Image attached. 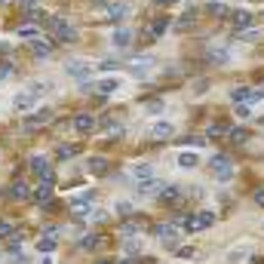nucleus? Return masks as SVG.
<instances>
[{"label": "nucleus", "mask_w": 264, "mask_h": 264, "mask_svg": "<svg viewBox=\"0 0 264 264\" xmlns=\"http://www.w3.org/2000/svg\"><path fill=\"white\" fill-rule=\"evenodd\" d=\"M31 52H34L37 59H49V56H52V43L37 37V40H31Z\"/></svg>", "instance_id": "obj_17"}, {"label": "nucleus", "mask_w": 264, "mask_h": 264, "mask_svg": "<svg viewBox=\"0 0 264 264\" xmlns=\"http://www.w3.org/2000/svg\"><path fill=\"white\" fill-rule=\"evenodd\" d=\"M114 209H117L123 218H126V215H132V203H129V200H117V206H114Z\"/></svg>", "instance_id": "obj_34"}, {"label": "nucleus", "mask_w": 264, "mask_h": 264, "mask_svg": "<svg viewBox=\"0 0 264 264\" xmlns=\"http://www.w3.org/2000/svg\"><path fill=\"white\" fill-rule=\"evenodd\" d=\"M181 144H184V147H187V144H191V147H200L203 138H200V135H187V138H181Z\"/></svg>", "instance_id": "obj_42"}, {"label": "nucleus", "mask_w": 264, "mask_h": 264, "mask_svg": "<svg viewBox=\"0 0 264 264\" xmlns=\"http://www.w3.org/2000/svg\"><path fill=\"white\" fill-rule=\"evenodd\" d=\"M10 74H13V65H4V68H0V80H7Z\"/></svg>", "instance_id": "obj_49"}, {"label": "nucleus", "mask_w": 264, "mask_h": 264, "mask_svg": "<svg viewBox=\"0 0 264 264\" xmlns=\"http://www.w3.org/2000/svg\"><path fill=\"white\" fill-rule=\"evenodd\" d=\"M74 129H77L80 135H92L95 132V126H98V120L92 117V114H77V117H74V123H71Z\"/></svg>", "instance_id": "obj_5"}, {"label": "nucleus", "mask_w": 264, "mask_h": 264, "mask_svg": "<svg viewBox=\"0 0 264 264\" xmlns=\"http://www.w3.org/2000/svg\"><path fill=\"white\" fill-rule=\"evenodd\" d=\"M252 200H255V206H264V191H255V197H252Z\"/></svg>", "instance_id": "obj_50"}, {"label": "nucleus", "mask_w": 264, "mask_h": 264, "mask_svg": "<svg viewBox=\"0 0 264 264\" xmlns=\"http://www.w3.org/2000/svg\"><path fill=\"white\" fill-rule=\"evenodd\" d=\"M52 28H56V37H59L62 43H74V40H77V31H74L68 22H59V19H56V25H52Z\"/></svg>", "instance_id": "obj_12"}, {"label": "nucleus", "mask_w": 264, "mask_h": 264, "mask_svg": "<svg viewBox=\"0 0 264 264\" xmlns=\"http://www.w3.org/2000/svg\"><path fill=\"white\" fill-rule=\"evenodd\" d=\"M65 74L68 77H74V80H89V74H92V68H89V62H80V59H68L65 62Z\"/></svg>", "instance_id": "obj_3"}, {"label": "nucleus", "mask_w": 264, "mask_h": 264, "mask_svg": "<svg viewBox=\"0 0 264 264\" xmlns=\"http://www.w3.org/2000/svg\"><path fill=\"white\" fill-rule=\"evenodd\" d=\"M123 16H126V7H120V4L108 10V19H123Z\"/></svg>", "instance_id": "obj_39"}, {"label": "nucleus", "mask_w": 264, "mask_h": 264, "mask_svg": "<svg viewBox=\"0 0 264 264\" xmlns=\"http://www.w3.org/2000/svg\"><path fill=\"white\" fill-rule=\"evenodd\" d=\"M74 154H77V147H74V144H59V147H56V157H59V160H71Z\"/></svg>", "instance_id": "obj_31"}, {"label": "nucleus", "mask_w": 264, "mask_h": 264, "mask_svg": "<svg viewBox=\"0 0 264 264\" xmlns=\"http://www.w3.org/2000/svg\"><path fill=\"white\" fill-rule=\"evenodd\" d=\"M231 101H237V104H246V101H258V92L255 89H249V86H234L231 89Z\"/></svg>", "instance_id": "obj_10"}, {"label": "nucleus", "mask_w": 264, "mask_h": 264, "mask_svg": "<svg viewBox=\"0 0 264 264\" xmlns=\"http://www.w3.org/2000/svg\"><path fill=\"white\" fill-rule=\"evenodd\" d=\"M98 243H101L98 234H86V237H80V249H95Z\"/></svg>", "instance_id": "obj_32"}, {"label": "nucleus", "mask_w": 264, "mask_h": 264, "mask_svg": "<svg viewBox=\"0 0 264 264\" xmlns=\"http://www.w3.org/2000/svg\"><path fill=\"white\" fill-rule=\"evenodd\" d=\"M206 13H209V16H224V4H218V0H215V4L206 7Z\"/></svg>", "instance_id": "obj_40"}, {"label": "nucleus", "mask_w": 264, "mask_h": 264, "mask_svg": "<svg viewBox=\"0 0 264 264\" xmlns=\"http://www.w3.org/2000/svg\"><path fill=\"white\" fill-rule=\"evenodd\" d=\"M255 92H258V98H264V86H258V89H255Z\"/></svg>", "instance_id": "obj_52"}, {"label": "nucleus", "mask_w": 264, "mask_h": 264, "mask_svg": "<svg viewBox=\"0 0 264 264\" xmlns=\"http://www.w3.org/2000/svg\"><path fill=\"white\" fill-rule=\"evenodd\" d=\"M120 231H123V234H135V231H138V224H135V221H126Z\"/></svg>", "instance_id": "obj_48"}, {"label": "nucleus", "mask_w": 264, "mask_h": 264, "mask_svg": "<svg viewBox=\"0 0 264 264\" xmlns=\"http://www.w3.org/2000/svg\"><path fill=\"white\" fill-rule=\"evenodd\" d=\"M28 89H31V92H34V95H37V98H40V95H43V92H49V89H52V86H49V83H31V86H28Z\"/></svg>", "instance_id": "obj_35"}, {"label": "nucleus", "mask_w": 264, "mask_h": 264, "mask_svg": "<svg viewBox=\"0 0 264 264\" xmlns=\"http://www.w3.org/2000/svg\"><path fill=\"white\" fill-rule=\"evenodd\" d=\"M178 231H187V234H197V215H181L178 218Z\"/></svg>", "instance_id": "obj_26"}, {"label": "nucleus", "mask_w": 264, "mask_h": 264, "mask_svg": "<svg viewBox=\"0 0 264 264\" xmlns=\"http://www.w3.org/2000/svg\"><path fill=\"white\" fill-rule=\"evenodd\" d=\"M237 37H243V40H261V31H255V28H249V31H240Z\"/></svg>", "instance_id": "obj_37"}, {"label": "nucleus", "mask_w": 264, "mask_h": 264, "mask_svg": "<svg viewBox=\"0 0 264 264\" xmlns=\"http://www.w3.org/2000/svg\"><path fill=\"white\" fill-rule=\"evenodd\" d=\"M157 200H160L163 206H175V203L181 200V187H178V184H166L163 191L157 194Z\"/></svg>", "instance_id": "obj_9"}, {"label": "nucleus", "mask_w": 264, "mask_h": 264, "mask_svg": "<svg viewBox=\"0 0 264 264\" xmlns=\"http://www.w3.org/2000/svg\"><path fill=\"white\" fill-rule=\"evenodd\" d=\"M231 22H234V31L240 34V31H249L252 28V13L249 10H237V13H231Z\"/></svg>", "instance_id": "obj_11"}, {"label": "nucleus", "mask_w": 264, "mask_h": 264, "mask_svg": "<svg viewBox=\"0 0 264 264\" xmlns=\"http://www.w3.org/2000/svg\"><path fill=\"white\" fill-rule=\"evenodd\" d=\"M178 166H181V169H194V166H200V154H178Z\"/></svg>", "instance_id": "obj_28"}, {"label": "nucleus", "mask_w": 264, "mask_h": 264, "mask_svg": "<svg viewBox=\"0 0 264 264\" xmlns=\"http://www.w3.org/2000/svg\"><path fill=\"white\" fill-rule=\"evenodd\" d=\"M120 86H123V80H117V77H104V80H98V92H101V95L117 92Z\"/></svg>", "instance_id": "obj_23"}, {"label": "nucleus", "mask_w": 264, "mask_h": 264, "mask_svg": "<svg viewBox=\"0 0 264 264\" xmlns=\"http://www.w3.org/2000/svg\"><path fill=\"white\" fill-rule=\"evenodd\" d=\"M135 187H138V194L150 197V194H160L163 187H166V181H163V178H150V181H141V184H135Z\"/></svg>", "instance_id": "obj_14"}, {"label": "nucleus", "mask_w": 264, "mask_h": 264, "mask_svg": "<svg viewBox=\"0 0 264 264\" xmlns=\"http://www.w3.org/2000/svg\"><path fill=\"white\" fill-rule=\"evenodd\" d=\"M212 224H215V212H209V209L197 212V234H200V231H209Z\"/></svg>", "instance_id": "obj_24"}, {"label": "nucleus", "mask_w": 264, "mask_h": 264, "mask_svg": "<svg viewBox=\"0 0 264 264\" xmlns=\"http://www.w3.org/2000/svg\"><path fill=\"white\" fill-rule=\"evenodd\" d=\"M98 264H111V261H98Z\"/></svg>", "instance_id": "obj_53"}, {"label": "nucleus", "mask_w": 264, "mask_h": 264, "mask_svg": "<svg viewBox=\"0 0 264 264\" xmlns=\"http://www.w3.org/2000/svg\"><path fill=\"white\" fill-rule=\"evenodd\" d=\"M194 25H197V10L181 13V16H178V22H175V28H178V31H187V28H194Z\"/></svg>", "instance_id": "obj_21"}, {"label": "nucleus", "mask_w": 264, "mask_h": 264, "mask_svg": "<svg viewBox=\"0 0 264 264\" xmlns=\"http://www.w3.org/2000/svg\"><path fill=\"white\" fill-rule=\"evenodd\" d=\"M144 111H147V114H160V111H163V101H160V98L147 101V104H144Z\"/></svg>", "instance_id": "obj_36"}, {"label": "nucleus", "mask_w": 264, "mask_h": 264, "mask_svg": "<svg viewBox=\"0 0 264 264\" xmlns=\"http://www.w3.org/2000/svg\"><path fill=\"white\" fill-rule=\"evenodd\" d=\"M86 172L95 175V178L104 175V172H108V160H104V157H89V160H86Z\"/></svg>", "instance_id": "obj_18"}, {"label": "nucleus", "mask_w": 264, "mask_h": 264, "mask_svg": "<svg viewBox=\"0 0 264 264\" xmlns=\"http://www.w3.org/2000/svg\"><path fill=\"white\" fill-rule=\"evenodd\" d=\"M132 40H135L132 28H114V31H111V43H114L117 49H126V46H129Z\"/></svg>", "instance_id": "obj_6"}, {"label": "nucleus", "mask_w": 264, "mask_h": 264, "mask_svg": "<svg viewBox=\"0 0 264 264\" xmlns=\"http://www.w3.org/2000/svg\"><path fill=\"white\" fill-rule=\"evenodd\" d=\"M224 129H228V123H215V126H209V135H221Z\"/></svg>", "instance_id": "obj_47"}, {"label": "nucleus", "mask_w": 264, "mask_h": 264, "mask_svg": "<svg viewBox=\"0 0 264 264\" xmlns=\"http://www.w3.org/2000/svg\"><path fill=\"white\" fill-rule=\"evenodd\" d=\"M31 197H34L37 203H43V206H46V203L52 200V184H46V181H43V184H37V187H34V194H31Z\"/></svg>", "instance_id": "obj_19"}, {"label": "nucleus", "mask_w": 264, "mask_h": 264, "mask_svg": "<svg viewBox=\"0 0 264 264\" xmlns=\"http://www.w3.org/2000/svg\"><path fill=\"white\" fill-rule=\"evenodd\" d=\"M132 178H135V184H141V181H150V178H157V169H154V163H135V166H132Z\"/></svg>", "instance_id": "obj_8"}, {"label": "nucleus", "mask_w": 264, "mask_h": 264, "mask_svg": "<svg viewBox=\"0 0 264 264\" xmlns=\"http://www.w3.org/2000/svg\"><path fill=\"white\" fill-rule=\"evenodd\" d=\"M246 138H249L246 129H234V132H231V141H246Z\"/></svg>", "instance_id": "obj_44"}, {"label": "nucleus", "mask_w": 264, "mask_h": 264, "mask_svg": "<svg viewBox=\"0 0 264 264\" xmlns=\"http://www.w3.org/2000/svg\"><path fill=\"white\" fill-rule=\"evenodd\" d=\"M7 197H13V200H28V197H31V191H28V184H25V181H16V184H10Z\"/></svg>", "instance_id": "obj_22"}, {"label": "nucleus", "mask_w": 264, "mask_h": 264, "mask_svg": "<svg viewBox=\"0 0 264 264\" xmlns=\"http://www.w3.org/2000/svg\"><path fill=\"white\" fill-rule=\"evenodd\" d=\"M52 120V108H40L37 114H31L28 120H25V126H37V123H49Z\"/></svg>", "instance_id": "obj_20"}, {"label": "nucleus", "mask_w": 264, "mask_h": 264, "mask_svg": "<svg viewBox=\"0 0 264 264\" xmlns=\"http://www.w3.org/2000/svg\"><path fill=\"white\" fill-rule=\"evenodd\" d=\"M234 111H237V117H249V114H252V101H246V104H234Z\"/></svg>", "instance_id": "obj_38"}, {"label": "nucleus", "mask_w": 264, "mask_h": 264, "mask_svg": "<svg viewBox=\"0 0 264 264\" xmlns=\"http://www.w3.org/2000/svg\"><path fill=\"white\" fill-rule=\"evenodd\" d=\"M34 104H37V95H34L31 89H22V92L13 95V108H16V111H31Z\"/></svg>", "instance_id": "obj_7"}, {"label": "nucleus", "mask_w": 264, "mask_h": 264, "mask_svg": "<svg viewBox=\"0 0 264 264\" xmlns=\"http://www.w3.org/2000/svg\"><path fill=\"white\" fill-rule=\"evenodd\" d=\"M209 172H212L215 181H231L234 178V166H231V160L224 157V154H215L209 160Z\"/></svg>", "instance_id": "obj_1"}, {"label": "nucleus", "mask_w": 264, "mask_h": 264, "mask_svg": "<svg viewBox=\"0 0 264 264\" xmlns=\"http://www.w3.org/2000/svg\"><path fill=\"white\" fill-rule=\"evenodd\" d=\"M7 255H10V261H13V264H25V261H28V255H25L22 249H19V252H7Z\"/></svg>", "instance_id": "obj_41"}, {"label": "nucleus", "mask_w": 264, "mask_h": 264, "mask_svg": "<svg viewBox=\"0 0 264 264\" xmlns=\"http://www.w3.org/2000/svg\"><path fill=\"white\" fill-rule=\"evenodd\" d=\"M126 68H129L132 74H138V77H141V74H147L150 68H154V59H150V56H141V59H132Z\"/></svg>", "instance_id": "obj_15"}, {"label": "nucleus", "mask_w": 264, "mask_h": 264, "mask_svg": "<svg viewBox=\"0 0 264 264\" xmlns=\"http://www.w3.org/2000/svg\"><path fill=\"white\" fill-rule=\"evenodd\" d=\"M0 237H13V224L0 218Z\"/></svg>", "instance_id": "obj_43"}, {"label": "nucleus", "mask_w": 264, "mask_h": 264, "mask_svg": "<svg viewBox=\"0 0 264 264\" xmlns=\"http://www.w3.org/2000/svg\"><path fill=\"white\" fill-rule=\"evenodd\" d=\"M120 68V62H114V59H104L101 62V71H117Z\"/></svg>", "instance_id": "obj_45"}, {"label": "nucleus", "mask_w": 264, "mask_h": 264, "mask_svg": "<svg viewBox=\"0 0 264 264\" xmlns=\"http://www.w3.org/2000/svg\"><path fill=\"white\" fill-rule=\"evenodd\" d=\"M209 62H212V65H228V62H231V52L224 49V46H218V49L209 52Z\"/></svg>", "instance_id": "obj_27"}, {"label": "nucleus", "mask_w": 264, "mask_h": 264, "mask_svg": "<svg viewBox=\"0 0 264 264\" xmlns=\"http://www.w3.org/2000/svg\"><path fill=\"white\" fill-rule=\"evenodd\" d=\"M25 13H28V19H43V7H37V4H25Z\"/></svg>", "instance_id": "obj_33"}, {"label": "nucleus", "mask_w": 264, "mask_h": 264, "mask_svg": "<svg viewBox=\"0 0 264 264\" xmlns=\"http://www.w3.org/2000/svg\"><path fill=\"white\" fill-rule=\"evenodd\" d=\"M172 135H175V126L169 120H157L150 126V138H172Z\"/></svg>", "instance_id": "obj_13"}, {"label": "nucleus", "mask_w": 264, "mask_h": 264, "mask_svg": "<svg viewBox=\"0 0 264 264\" xmlns=\"http://www.w3.org/2000/svg\"><path fill=\"white\" fill-rule=\"evenodd\" d=\"M246 258H249V246H237V249L228 255V261H231V264H240V261H246Z\"/></svg>", "instance_id": "obj_30"}, {"label": "nucleus", "mask_w": 264, "mask_h": 264, "mask_svg": "<svg viewBox=\"0 0 264 264\" xmlns=\"http://www.w3.org/2000/svg\"><path fill=\"white\" fill-rule=\"evenodd\" d=\"M120 264H132V261H120Z\"/></svg>", "instance_id": "obj_54"}, {"label": "nucleus", "mask_w": 264, "mask_h": 264, "mask_svg": "<svg viewBox=\"0 0 264 264\" xmlns=\"http://www.w3.org/2000/svg\"><path fill=\"white\" fill-rule=\"evenodd\" d=\"M194 252H197V249H191V246H181V249H178V258H194Z\"/></svg>", "instance_id": "obj_46"}, {"label": "nucleus", "mask_w": 264, "mask_h": 264, "mask_svg": "<svg viewBox=\"0 0 264 264\" xmlns=\"http://www.w3.org/2000/svg\"><path fill=\"white\" fill-rule=\"evenodd\" d=\"M252 264H261V261H258V258H255V261H252Z\"/></svg>", "instance_id": "obj_55"}, {"label": "nucleus", "mask_w": 264, "mask_h": 264, "mask_svg": "<svg viewBox=\"0 0 264 264\" xmlns=\"http://www.w3.org/2000/svg\"><path fill=\"white\" fill-rule=\"evenodd\" d=\"M28 166H31V172H34L37 178H43L46 184H56V172L49 169V160H46L43 154H34V157L28 160Z\"/></svg>", "instance_id": "obj_2"}, {"label": "nucleus", "mask_w": 264, "mask_h": 264, "mask_svg": "<svg viewBox=\"0 0 264 264\" xmlns=\"http://www.w3.org/2000/svg\"><path fill=\"white\" fill-rule=\"evenodd\" d=\"M16 34L22 37V40H37V34H40V28H37V25H22Z\"/></svg>", "instance_id": "obj_29"}, {"label": "nucleus", "mask_w": 264, "mask_h": 264, "mask_svg": "<svg viewBox=\"0 0 264 264\" xmlns=\"http://www.w3.org/2000/svg\"><path fill=\"white\" fill-rule=\"evenodd\" d=\"M150 4H154V7H172L175 0H150Z\"/></svg>", "instance_id": "obj_51"}, {"label": "nucleus", "mask_w": 264, "mask_h": 264, "mask_svg": "<svg viewBox=\"0 0 264 264\" xmlns=\"http://www.w3.org/2000/svg\"><path fill=\"white\" fill-rule=\"evenodd\" d=\"M154 237H157L163 246H178V228H175V224H157Z\"/></svg>", "instance_id": "obj_4"}, {"label": "nucleus", "mask_w": 264, "mask_h": 264, "mask_svg": "<svg viewBox=\"0 0 264 264\" xmlns=\"http://www.w3.org/2000/svg\"><path fill=\"white\" fill-rule=\"evenodd\" d=\"M0 4H7V0H0Z\"/></svg>", "instance_id": "obj_56"}, {"label": "nucleus", "mask_w": 264, "mask_h": 264, "mask_svg": "<svg viewBox=\"0 0 264 264\" xmlns=\"http://www.w3.org/2000/svg\"><path fill=\"white\" fill-rule=\"evenodd\" d=\"M166 28H169V19H166V16H163V19H154V22L147 25V37H150V40H157V37L166 34Z\"/></svg>", "instance_id": "obj_16"}, {"label": "nucleus", "mask_w": 264, "mask_h": 264, "mask_svg": "<svg viewBox=\"0 0 264 264\" xmlns=\"http://www.w3.org/2000/svg\"><path fill=\"white\" fill-rule=\"evenodd\" d=\"M56 246H59V240H56V237H49V234H43L40 240H37V252H43V255L56 252Z\"/></svg>", "instance_id": "obj_25"}]
</instances>
